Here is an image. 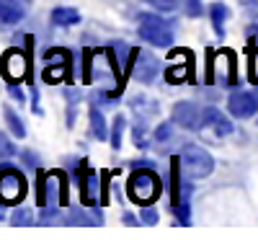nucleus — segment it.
I'll return each instance as SVG.
<instances>
[{"instance_id": "f257e3e1", "label": "nucleus", "mask_w": 258, "mask_h": 248, "mask_svg": "<svg viewBox=\"0 0 258 248\" xmlns=\"http://www.w3.org/2000/svg\"><path fill=\"white\" fill-rule=\"evenodd\" d=\"M160 189H163V181L158 173L153 171H135L132 176H129V183H126V192L129 197H132L137 204H153L158 197H160Z\"/></svg>"}, {"instance_id": "393cba45", "label": "nucleus", "mask_w": 258, "mask_h": 248, "mask_svg": "<svg viewBox=\"0 0 258 248\" xmlns=\"http://www.w3.org/2000/svg\"><path fill=\"white\" fill-rule=\"evenodd\" d=\"M248 16L258 21V0H248Z\"/></svg>"}, {"instance_id": "f8f14e48", "label": "nucleus", "mask_w": 258, "mask_h": 248, "mask_svg": "<svg viewBox=\"0 0 258 248\" xmlns=\"http://www.w3.org/2000/svg\"><path fill=\"white\" fill-rule=\"evenodd\" d=\"M80 189H83V202H85V204H93V192L98 189L96 173H93V171L83 168V183H80Z\"/></svg>"}, {"instance_id": "20e7f679", "label": "nucleus", "mask_w": 258, "mask_h": 248, "mask_svg": "<svg viewBox=\"0 0 258 248\" xmlns=\"http://www.w3.org/2000/svg\"><path fill=\"white\" fill-rule=\"evenodd\" d=\"M173 121L186 130H204L207 127V109L197 106L194 101H181L173 106Z\"/></svg>"}, {"instance_id": "39448f33", "label": "nucleus", "mask_w": 258, "mask_h": 248, "mask_svg": "<svg viewBox=\"0 0 258 248\" xmlns=\"http://www.w3.org/2000/svg\"><path fill=\"white\" fill-rule=\"evenodd\" d=\"M26 194V181L18 171L13 168H6L0 171V202L3 204H13V202H21V197Z\"/></svg>"}, {"instance_id": "7ed1b4c3", "label": "nucleus", "mask_w": 258, "mask_h": 248, "mask_svg": "<svg viewBox=\"0 0 258 248\" xmlns=\"http://www.w3.org/2000/svg\"><path fill=\"white\" fill-rule=\"evenodd\" d=\"M140 36L145 41H150L153 47H170L173 44V31H170L168 21L150 16V13H140Z\"/></svg>"}, {"instance_id": "dca6fc26", "label": "nucleus", "mask_w": 258, "mask_h": 248, "mask_svg": "<svg viewBox=\"0 0 258 248\" xmlns=\"http://www.w3.org/2000/svg\"><path fill=\"white\" fill-rule=\"evenodd\" d=\"M212 127H214V132L222 137V135H230V132H232V121H230L227 116L217 114V116H214V121H212Z\"/></svg>"}, {"instance_id": "a211bd4d", "label": "nucleus", "mask_w": 258, "mask_h": 248, "mask_svg": "<svg viewBox=\"0 0 258 248\" xmlns=\"http://www.w3.org/2000/svg\"><path fill=\"white\" fill-rule=\"evenodd\" d=\"M121 135H124V119L116 116L114 119V132H111V145H114V148H119V145H121Z\"/></svg>"}, {"instance_id": "2eb2a0df", "label": "nucleus", "mask_w": 258, "mask_h": 248, "mask_svg": "<svg viewBox=\"0 0 258 248\" xmlns=\"http://www.w3.org/2000/svg\"><path fill=\"white\" fill-rule=\"evenodd\" d=\"M11 222L13 225H34V212L29 207H18V210L11 215Z\"/></svg>"}, {"instance_id": "0eeeda50", "label": "nucleus", "mask_w": 258, "mask_h": 248, "mask_svg": "<svg viewBox=\"0 0 258 248\" xmlns=\"http://www.w3.org/2000/svg\"><path fill=\"white\" fill-rule=\"evenodd\" d=\"M227 109H230V114H232V116H238V119H248V116H253V114H255L258 101H255V96H253V93L235 91V93L230 96V101H227Z\"/></svg>"}, {"instance_id": "6e6552de", "label": "nucleus", "mask_w": 258, "mask_h": 248, "mask_svg": "<svg viewBox=\"0 0 258 248\" xmlns=\"http://www.w3.org/2000/svg\"><path fill=\"white\" fill-rule=\"evenodd\" d=\"M26 13V3L24 0H0V24L3 26H11V24H18Z\"/></svg>"}, {"instance_id": "4468645a", "label": "nucleus", "mask_w": 258, "mask_h": 248, "mask_svg": "<svg viewBox=\"0 0 258 248\" xmlns=\"http://www.w3.org/2000/svg\"><path fill=\"white\" fill-rule=\"evenodd\" d=\"M91 130H93V135H96L98 140L109 137V132H106V121H103V116H101L98 109H91Z\"/></svg>"}, {"instance_id": "5701e85b", "label": "nucleus", "mask_w": 258, "mask_h": 248, "mask_svg": "<svg viewBox=\"0 0 258 248\" xmlns=\"http://www.w3.org/2000/svg\"><path fill=\"white\" fill-rule=\"evenodd\" d=\"M140 217H142V222H147V225H155V222H158V212L153 210V207H145V210L140 212Z\"/></svg>"}, {"instance_id": "9d476101", "label": "nucleus", "mask_w": 258, "mask_h": 248, "mask_svg": "<svg viewBox=\"0 0 258 248\" xmlns=\"http://www.w3.org/2000/svg\"><path fill=\"white\" fill-rule=\"evenodd\" d=\"M209 16H212V26H214V31H217V36H225V21L230 16L227 6L225 3H212Z\"/></svg>"}, {"instance_id": "a878e982", "label": "nucleus", "mask_w": 258, "mask_h": 248, "mask_svg": "<svg viewBox=\"0 0 258 248\" xmlns=\"http://www.w3.org/2000/svg\"><path fill=\"white\" fill-rule=\"evenodd\" d=\"M11 96H16V98H18V101H21V98H24V96H21V91H18V88H16V86H11Z\"/></svg>"}, {"instance_id": "f03ea898", "label": "nucleus", "mask_w": 258, "mask_h": 248, "mask_svg": "<svg viewBox=\"0 0 258 248\" xmlns=\"http://www.w3.org/2000/svg\"><path fill=\"white\" fill-rule=\"evenodd\" d=\"M178 163H181L183 173L191 176V178H204L214 171V158L204 148H199V145H186L181 150Z\"/></svg>"}, {"instance_id": "6ab92c4d", "label": "nucleus", "mask_w": 258, "mask_h": 248, "mask_svg": "<svg viewBox=\"0 0 258 248\" xmlns=\"http://www.w3.org/2000/svg\"><path fill=\"white\" fill-rule=\"evenodd\" d=\"M145 3L158 8V11H176L178 8V0H145Z\"/></svg>"}, {"instance_id": "cd10ccee", "label": "nucleus", "mask_w": 258, "mask_h": 248, "mask_svg": "<svg viewBox=\"0 0 258 248\" xmlns=\"http://www.w3.org/2000/svg\"><path fill=\"white\" fill-rule=\"evenodd\" d=\"M253 96H255V101H258V91H255V93H253Z\"/></svg>"}, {"instance_id": "bb28decb", "label": "nucleus", "mask_w": 258, "mask_h": 248, "mask_svg": "<svg viewBox=\"0 0 258 248\" xmlns=\"http://www.w3.org/2000/svg\"><path fill=\"white\" fill-rule=\"evenodd\" d=\"M0 204H3V202H0ZM6 217V212H3V207H0V220H3Z\"/></svg>"}, {"instance_id": "9b49d317", "label": "nucleus", "mask_w": 258, "mask_h": 248, "mask_svg": "<svg viewBox=\"0 0 258 248\" xmlns=\"http://www.w3.org/2000/svg\"><path fill=\"white\" fill-rule=\"evenodd\" d=\"M52 21L57 26H75V24H80V13L75 8H54Z\"/></svg>"}, {"instance_id": "4be33fe9", "label": "nucleus", "mask_w": 258, "mask_h": 248, "mask_svg": "<svg viewBox=\"0 0 258 248\" xmlns=\"http://www.w3.org/2000/svg\"><path fill=\"white\" fill-rule=\"evenodd\" d=\"M68 220H70V222H83V225H93V222H96V217H88V215L80 212V210H70Z\"/></svg>"}, {"instance_id": "ddd939ff", "label": "nucleus", "mask_w": 258, "mask_h": 248, "mask_svg": "<svg viewBox=\"0 0 258 248\" xmlns=\"http://www.w3.org/2000/svg\"><path fill=\"white\" fill-rule=\"evenodd\" d=\"M3 116H6L8 127H11V132H13L16 137H26V127H24V121H21V116H18L11 106H3Z\"/></svg>"}, {"instance_id": "f3484780", "label": "nucleus", "mask_w": 258, "mask_h": 248, "mask_svg": "<svg viewBox=\"0 0 258 248\" xmlns=\"http://www.w3.org/2000/svg\"><path fill=\"white\" fill-rule=\"evenodd\" d=\"M183 78H188V68H178V65H173V68H168V70H165V80H168V83H181Z\"/></svg>"}, {"instance_id": "412c9836", "label": "nucleus", "mask_w": 258, "mask_h": 248, "mask_svg": "<svg viewBox=\"0 0 258 248\" xmlns=\"http://www.w3.org/2000/svg\"><path fill=\"white\" fill-rule=\"evenodd\" d=\"M13 153H16V145H13L3 132H0V158H11Z\"/></svg>"}, {"instance_id": "1a4fd4ad", "label": "nucleus", "mask_w": 258, "mask_h": 248, "mask_svg": "<svg viewBox=\"0 0 258 248\" xmlns=\"http://www.w3.org/2000/svg\"><path fill=\"white\" fill-rule=\"evenodd\" d=\"M26 73V59H24V54L21 52H6V57H3V75L8 78V80H21V75Z\"/></svg>"}, {"instance_id": "aec40b11", "label": "nucleus", "mask_w": 258, "mask_h": 248, "mask_svg": "<svg viewBox=\"0 0 258 248\" xmlns=\"http://www.w3.org/2000/svg\"><path fill=\"white\" fill-rule=\"evenodd\" d=\"M183 11H186L188 18L202 16V0H183Z\"/></svg>"}, {"instance_id": "b1692460", "label": "nucleus", "mask_w": 258, "mask_h": 248, "mask_svg": "<svg viewBox=\"0 0 258 248\" xmlns=\"http://www.w3.org/2000/svg\"><path fill=\"white\" fill-rule=\"evenodd\" d=\"M170 132H173V127H170V124H163V127H158L155 137H158V140H168V137H170Z\"/></svg>"}, {"instance_id": "423d86ee", "label": "nucleus", "mask_w": 258, "mask_h": 248, "mask_svg": "<svg viewBox=\"0 0 258 248\" xmlns=\"http://www.w3.org/2000/svg\"><path fill=\"white\" fill-rule=\"evenodd\" d=\"M132 57H135V65H132L135 78L142 80V83H153L155 75H158V68H160V65H158V59L150 54V52H145V49H135Z\"/></svg>"}]
</instances>
